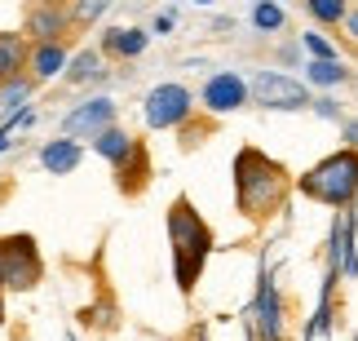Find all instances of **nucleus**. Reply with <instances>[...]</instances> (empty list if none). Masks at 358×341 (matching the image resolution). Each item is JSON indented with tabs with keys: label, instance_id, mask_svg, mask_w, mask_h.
Masks as SVG:
<instances>
[{
	"label": "nucleus",
	"instance_id": "obj_1",
	"mask_svg": "<svg viewBox=\"0 0 358 341\" xmlns=\"http://www.w3.org/2000/svg\"><path fill=\"white\" fill-rule=\"evenodd\" d=\"M235 209L248 217V222H270L274 213L287 204L292 195V173H287L274 155H266L261 146H239L235 155Z\"/></svg>",
	"mask_w": 358,
	"mask_h": 341
},
{
	"label": "nucleus",
	"instance_id": "obj_2",
	"mask_svg": "<svg viewBox=\"0 0 358 341\" xmlns=\"http://www.w3.org/2000/svg\"><path fill=\"white\" fill-rule=\"evenodd\" d=\"M164 226H169V249H173V279H177V293L190 297L195 293V284L203 275V266H208L213 257V226L199 217V209L190 204L186 195H177L169 204V217H164Z\"/></svg>",
	"mask_w": 358,
	"mask_h": 341
},
{
	"label": "nucleus",
	"instance_id": "obj_3",
	"mask_svg": "<svg viewBox=\"0 0 358 341\" xmlns=\"http://www.w3.org/2000/svg\"><path fill=\"white\" fill-rule=\"evenodd\" d=\"M296 190L306 200H319L327 209H354L358 200V146H341V151L323 155L314 169L296 177Z\"/></svg>",
	"mask_w": 358,
	"mask_h": 341
},
{
	"label": "nucleus",
	"instance_id": "obj_4",
	"mask_svg": "<svg viewBox=\"0 0 358 341\" xmlns=\"http://www.w3.org/2000/svg\"><path fill=\"white\" fill-rule=\"evenodd\" d=\"M0 266H5V288L9 293H31L45 279V257L36 249V235H5L0 239Z\"/></svg>",
	"mask_w": 358,
	"mask_h": 341
},
{
	"label": "nucleus",
	"instance_id": "obj_5",
	"mask_svg": "<svg viewBox=\"0 0 358 341\" xmlns=\"http://www.w3.org/2000/svg\"><path fill=\"white\" fill-rule=\"evenodd\" d=\"M146 125L150 129H182L190 116H195V98H190L186 85H155L146 93V106H142Z\"/></svg>",
	"mask_w": 358,
	"mask_h": 341
},
{
	"label": "nucleus",
	"instance_id": "obj_6",
	"mask_svg": "<svg viewBox=\"0 0 358 341\" xmlns=\"http://www.w3.org/2000/svg\"><path fill=\"white\" fill-rule=\"evenodd\" d=\"M252 98H257V106H266V111H301V106H310V89L301 85V80L283 76V71H257L252 76Z\"/></svg>",
	"mask_w": 358,
	"mask_h": 341
},
{
	"label": "nucleus",
	"instance_id": "obj_7",
	"mask_svg": "<svg viewBox=\"0 0 358 341\" xmlns=\"http://www.w3.org/2000/svg\"><path fill=\"white\" fill-rule=\"evenodd\" d=\"M71 5H62V0H31L27 5V18H22V32L31 45H53V40H62L71 32Z\"/></svg>",
	"mask_w": 358,
	"mask_h": 341
},
{
	"label": "nucleus",
	"instance_id": "obj_8",
	"mask_svg": "<svg viewBox=\"0 0 358 341\" xmlns=\"http://www.w3.org/2000/svg\"><path fill=\"white\" fill-rule=\"evenodd\" d=\"M115 125V102L111 98H89L85 106H76L71 116L62 120V133L66 138H98L102 129Z\"/></svg>",
	"mask_w": 358,
	"mask_h": 341
},
{
	"label": "nucleus",
	"instance_id": "obj_9",
	"mask_svg": "<svg viewBox=\"0 0 358 341\" xmlns=\"http://www.w3.org/2000/svg\"><path fill=\"white\" fill-rule=\"evenodd\" d=\"M252 98V85H243L235 71H222L213 76L208 85H203V106H208L213 116H226V111H239V106Z\"/></svg>",
	"mask_w": 358,
	"mask_h": 341
},
{
	"label": "nucleus",
	"instance_id": "obj_10",
	"mask_svg": "<svg viewBox=\"0 0 358 341\" xmlns=\"http://www.w3.org/2000/svg\"><path fill=\"white\" fill-rule=\"evenodd\" d=\"M257 333L266 341H279L283 337V306H279V288H274L270 270H261V288H257Z\"/></svg>",
	"mask_w": 358,
	"mask_h": 341
},
{
	"label": "nucleus",
	"instance_id": "obj_11",
	"mask_svg": "<svg viewBox=\"0 0 358 341\" xmlns=\"http://www.w3.org/2000/svg\"><path fill=\"white\" fill-rule=\"evenodd\" d=\"M31 62V40L27 32H0V85L5 80H18Z\"/></svg>",
	"mask_w": 358,
	"mask_h": 341
},
{
	"label": "nucleus",
	"instance_id": "obj_12",
	"mask_svg": "<svg viewBox=\"0 0 358 341\" xmlns=\"http://www.w3.org/2000/svg\"><path fill=\"white\" fill-rule=\"evenodd\" d=\"M137 146H142V142H137L133 133H124L120 125L102 129L98 138H93V151H98V155H102V160H106V165H111V169H120L124 160H133V151H137Z\"/></svg>",
	"mask_w": 358,
	"mask_h": 341
},
{
	"label": "nucleus",
	"instance_id": "obj_13",
	"mask_svg": "<svg viewBox=\"0 0 358 341\" xmlns=\"http://www.w3.org/2000/svg\"><path fill=\"white\" fill-rule=\"evenodd\" d=\"M150 182V155H146V142L133 151V160H124V165L115 169V186L124 190V195H142Z\"/></svg>",
	"mask_w": 358,
	"mask_h": 341
},
{
	"label": "nucleus",
	"instance_id": "obj_14",
	"mask_svg": "<svg viewBox=\"0 0 358 341\" xmlns=\"http://www.w3.org/2000/svg\"><path fill=\"white\" fill-rule=\"evenodd\" d=\"M80 155H85V151H80V142L62 133V138L45 142V151H40V165H45L53 177H62V173H71V169L80 165Z\"/></svg>",
	"mask_w": 358,
	"mask_h": 341
},
{
	"label": "nucleus",
	"instance_id": "obj_15",
	"mask_svg": "<svg viewBox=\"0 0 358 341\" xmlns=\"http://www.w3.org/2000/svg\"><path fill=\"white\" fill-rule=\"evenodd\" d=\"M66 67V45L62 40H53V45H31V62H27V71H31V80L40 85V80H53Z\"/></svg>",
	"mask_w": 358,
	"mask_h": 341
},
{
	"label": "nucleus",
	"instance_id": "obj_16",
	"mask_svg": "<svg viewBox=\"0 0 358 341\" xmlns=\"http://www.w3.org/2000/svg\"><path fill=\"white\" fill-rule=\"evenodd\" d=\"M150 45L146 32H137V27H115V32L102 36V53H111V58H137Z\"/></svg>",
	"mask_w": 358,
	"mask_h": 341
},
{
	"label": "nucleus",
	"instance_id": "obj_17",
	"mask_svg": "<svg viewBox=\"0 0 358 341\" xmlns=\"http://www.w3.org/2000/svg\"><path fill=\"white\" fill-rule=\"evenodd\" d=\"M31 85H36L31 76H18V80H5V85H0V120L13 116L27 98H31Z\"/></svg>",
	"mask_w": 358,
	"mask_h": 341
},
{
	"label": "nucleus",
	"instance_id": "obj_18",
	"mask_svg": "<svg viewBox=\"0 0 358 341\" xmlns=\"http://www.w3.org/2000/svg\"><path fill=\"white\" fill-rule=\"evenodd\" d=\"M306 9H310V18L323 22V27H336V22L350 18V5H345V0H306Z\"/></svg>",
	"mask_w": 358,
	"mask_h": 341
},
{
	"label": "nucleus",
	"instance_id": "obj_19",
	"mask_svg": "<svg viewBox=\"0 0 358 341\" xmlns=\"http://www.w3.org/2000/svg\"><path fill=\"white\" fill-rule=\"evenodd\" d=\"M345 76L350 71L341 67V58H314L310 62V80H314V85H341Z\"/></svg>",
	"mask_w": 358,
	"mask_h": 341
},
{
	"label": "nucleus",
	"instance_id": "obj_20",
	"mask_svg": "<svg viewBox=\"0 0 358 341\" xmlns=\"http://www.w3.org/2000/svg\"><path fill=\"white\" fill-rule=\"evenodd\" d=\"M106 9H111V0H71V18H76V27H93Z\"/></svg>",
	"mask_w": 358,
	"mask_h": 341
},
{
	"label": "nucleus",
	"instance_id": "obj_21",
	"mask_svg": "<svg viewBox=\"0 0 358 341\" xmlns=\"http://www.w3.org/2000/svg\"><path fill=\"white\" fill-rule=\"evenodd\" d=\"M98 49H85V53H80V58L71 62V71H66V80H71V85H85V80H93V76H102L98 71Z\"/></svg>",
	"mask_w": 358,
	"mask_h": 341
},
{
	"label": "nucleus",
	"instance_id": "obj_22",
	"mask_svg": "<svg viewBox=\"0 0 358 341\" xmlns=\"http://www.w3.org/2000/svg\"><path fill=\"white\" fill-rule=\"evenodd\" d=\"M252 18H257V27H266V32H274V27H283V9H279V5H270V0H261Z\"/></svg>",
	"mask_w": 358,
	"mask_h": 341
},
{
	"label": "nucleus",
	"instance_id": "obj_23",
	"mask_svg": "<svg viewBox=\"0 0 358 341\" xmlns=\"http://www.w3.org/2000/svg\"><path fill=\"white\" fill-rule=\"evenodd\" d=\"M306 49L314 53V58H336V45H327V40L314 36V32H306Z\"/></svg>",
	"mask_w": 358,
	"mask_h": 341
},
{
	"label": "nucleus",
	"instance_id": "obj_24",
	"mask_svg": "<svg viewBox=\"0 0 358 341\" xmlns=\"http://www.w3.org/2000/svg\"><path fill=\"white\" fill-rule=\"evenodd\" d=\"M345 32H350V40H358V9H350V18H345Z\"/></svg>",
	"mask_w": 358,
	"mask_h": 341
},
{
	"label": "nucleus",
	"instance_id": "obj_25",
	"mask_svg": "<svg viewBox=\"0 0 358 341\" xmlns=\"http://www.w3.org/2000/svg\"><path fill=\"white\" fill-rule=\"evenodd\" d=\"M5 293L9 288H5V266H0V323H5Z\"/></svg>",
	"mask_w": 358,
	"mask_h": 341
},
{
	"label": "nucleus",
	"instance_id": "obj_26",
	"mask_svg": "<svg viewBox=\"0 0 358 341\" xmlns=\"http://www.w3.org/2000/svg\"><path fill=\"white\" fill-rule=\"evenodd\" d=\"M345 133H350V142H358V125H350V129H345Z\"/></svg>",
	"mask_w": 358,
	"mask_h": 341
},
{
	"label": "nucleus",
	"instance_id": "obj_27",
	"mask_svg": "<svg viewBox=\"0 0 358 341\" xmlns=\"http://www.w3.org/2000/svg\"><path fill=\"white\" fill-rule=\"evenodd\" d=\"M66 341H71V337H66Z\"/></svg>",
	"mask_w": 358,
	"mask_h": 341
}]
</instances>
